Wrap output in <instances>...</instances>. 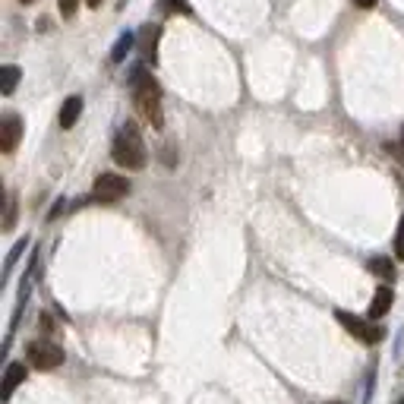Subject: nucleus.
<instances>
[{
	"label": "nucleus",
	"mask_w": 404,
	"mask_h": 404,
	"mask_svg": "<svg viewBox=\"0 0 404 404\" xmlns=\"http://www.w3.org/2000/svg\"><path fill=\"white\" fill-rule=\"evenodd\" d=\"M26 382V363H10L3 376V398H13V392Z\"/></svg>",
	"instance_id": "9"
},
{
	"label": "nucleus",
	"mask_w": 404,
	"mask_h": 404,
	"mask_svg": "<svg viewBox=\"0 0 404 404\" xmlns=\"http://www.w3.org/2000/svg\"><path fill=\"white\" fill-rule=\"evenodd\" d=\"M79 114H83V98L79 95H70L67 101H63V108H60V130H73L76 127V120H79Z\"/></svg>",
	"instance_id": "7"
},
{
	"label": "nucleus",
	"mask_w": 404,
	"mask_h": 404,
	"mask_svg": "<svg viewBox=\"0 0 404 404\" xmlns=\"http://www.w3.org/2000/svg\"><path fill=\"white\" fill-rule=\"evenodd\" d=\"M13 221H16V202H13V196H10V202H7V218H3V228H13Z\"/></svg>",
	"instance_id": "18"
},
{
	"label": "nucleus",
	"mask_w": 404,
	"mask_h": 404,
	"mask_svg": "<svg viewBox=\"0 0 404 404\" xmlns=\"http://www.w3.org/2000/svg\"><path fill=\"white\" fill-rule=\"evenodd\" d=\"M392 300H395L392 287H389V285H382L379 291L373 294V303H370V319H382V316H389Z\"/></svg>",
	"instance_id": "8"
},
{
	"label": "nucleus",
	"mask_w": 404,
	"mask_h": 404,
	"mask_svg": "<svg viewBox=\"0 0 404 404\" xmlns=\"http://www.w3.org/2000/svg\"><path fill=\"white\" fill-rule=\"evenodd\" d=\"M111 155H114V161H117L120 168H127V171H143L145 168L149 152H145V143H143V136H139V130H136V123H127V127L117 133Z\"/></svg>",
	"instance_id": "2"
},
{
	"label": "nucleus",
	"mask_w": 404,
	"mask_h": 404,
	"mask_svg": "<svg viewBox=\"0 0 404 404\" xmlns=\"http://www.w3.org/2000/svg\"><path fill=\"white\" fill-rule=\"evenodd\" d=\"M367 269L373 272V275L385 278V281H392V278H395V265H392V259H385V256H376V259H370Z\"/></svg>",
	"instance_id": "13"
},
{
	"label": "nucleus",
	"mask_w": 404,
	"mask_h": 404,
	"mask_svg": "<svg viewBox=\"0 0 404 404\" xmlns=\"http://www.w3.org/2000/svg\"><path fill=\"white\" fill-rule=\"evenodd\" d=\"M395 256L404 259V215H401V221H398V234H395Z\"/></svg>",
	"instance_id": "17"
},
{
	"label": "nucleus",
	"mask_w": 404,
	"mask_h": 404,
	"mask_svg": "<svg viewBox=\"0 0 404 404\" xmlns=\"http://www.w3.org/2000/svg\"><path fill=\"white\" fill-rule=\"evenodd\" d=\"M19 67H13V63H7V67L0 70V92H3V95H13L16 92V83H19Z\"/></svg>",
	"instance_id": "12"
},
{
	"label": "nucleus",
	"mask_w": 404,
	"mask_h": 404,
	"mask_svg": "<svg viewBox=\"0 0 404 404\" xmlns=\"http://www.w3.org/2000/svg\"><path fill=\"white\" fill-rule=\"evenodd\" d=\"M376 3H379V0H354V7L357 10H373Z\"/></svg>",
	"instance_id": "19"
},
{
	"label": "nucleus",
	"mask_w": 404,
	"mask_h": 404,
	"mask_svg": "<svg viewBox=\"0 0 404 404\" xmlns=\"http://www.w3.org/2000/svg\"><path fill=\"white\" fill-rule=\"evenodd\" d=\"M332 404H345V401H332Z\"/></svg>",
	"instance_id": "22"
},
{
	"label": "nucleus",
	"mask_w": 404,
	"mask_h": 404,
	"mask_svg": "<svg viewBox=\"0 0 404 404\" xmlns=\"http://www.w3.org/2000/svg\"><path fill=\"white\" fill-rule=\"evenodd\" d=\"M395 404H404V398H398V401H395Z\"/></svg>",
	"instance_id": "21"
},
{
	"label": "nucleus",
	"mask_w": 404,
	"mask_h": 404,
	"mask_svg": "<svg viewBox=\"0 0 404 404\" xmlns=\"http://www.w3.org/2000/svg\"><path fill=\"white\" fill-rule=\"evenodd\" d=\"M335 319L345 325V332L347 335H354V338H360L363 345H376V341H382V335H385V329H376V325H367V322L360 319V316H351V313H345V310H338L335 313Z\"/></svg>",
	"instance_id": "5"
},
{
	"label": "nucleus",
	"mask_w": 404,
	"mask_h": 404,
	"mask_svg": "<svg viewBox=\"0 0 404 404\" xmlns=\"http://www.w3.org/2000/svg\"><path fill=\"white\" fill-rule=\"evenodd\" d=\"M85 3H89V7H101V0H85Z\"/></svg>",
	"instance_id": "20"
},
{
	"label": "nucleus",
	"mask_w": 404,
	"mask_h": 404,
	"mask_svg": "<svg viewBox=\"0 0 404 404\" xmlns=\"http://www.w3.org/2000/svg\"><path fill=\"white\" fill-rule=\"evenodd\" d=\"M158 38H161V29H158V26H145V29H143V38H139V48H143L145 60H155Z\"/></svg>",
	"instance_id": "11"
},
{
	"label": "nucleus",
	"mask_w": 404,
	"mask_h": 404,
	"mask_svg": "<svg viewBox=\"0 0 404 404\" xmlns=\"http://www.w3.org/2000/svg\"><path fill=\"white\" fill-rule=\"evenodd\" d=\"M26 243H29V240H19V243H16V247L10 250V256H7V275H10V269H13V265H16V259H19V256H23Z\"/></svg>",
	"instance_id": "16"
},
{
	"label": "nucleus",
	"mask_w": 404,
	"mask_h": 404,
	"mask_svg": "<svg viewBox=\"0 0 404 404\" xmlns=\"http://www.w3.org/2000/svg\"><path fill=\"white\" fill-rule=\"evenodd\" d=\"M133 45H136V35L133 32H123V35L114 41V48H111V63H123L127 54L133 51Z\"/></svg>",
	"instance_id": "10"
},
{
	"label": "nucleus",
	"mask_w": 404,
	"mask_h": 404,
	"mask_svg": "<svg viewBox=\"0 0 404 404\" xmlns=\"http://www.w3.org/2000/svg\"><path fill=\"white\" fill-rule=\"evenodd\" d=\"M19 139H23V120L16 117V114H7V117L0 120V152L13 155Z\"/></svg>",
	"instance_id": "6"
},
{
	"label": "nucleus",
	"mask_w": 404,
	"mask_h": 404,
	"mask_svg": "<svg viewBox=\"0 0 404 404\" xmlns=\"http://www.w3.org/2000/svg\"><path fill=\"white\" fill-rule=\"evenodd\" d=\"M127 193H130V180L120 177V174H101V177H95V187H92V199L101 202V205H114Z\"/></svg>",
	"instance_id": "3"
},
{
	"label": "nucleus",
	"mask_w": 404,
	"mask_h": 404,
	"mask_svg": "<svg viewBox=\"0 0 404 404\" xmlns=\"http://www.w3.org/2000/svg\"><path fill=\"white\" fill-rule=\"evenodd\" d=\"M57 7H60V16H63V19H73L76 10H79V0H57Z\"/></svg>",
	"instance_id": "15"
},
{
	"label": "nucleus",
	"mask_w": 404,
	"mask_h": 404,
	"mask_svg": "<svg viewBox=\"0 0 404 404\" xmlns=\"http://www.w3.org/2000/svg\"><path fill=\"white\" fill-rule=\"evenodd\" d=\"M401 143H404V133H401Z\"/></svg>",
	"instance_id": "23"
},
{
	"label": "nucleus",
	"mask_w": 404,
	"mask_h": 404,
	"mask_svg": "<svg viewBox=\"0 0 404 404\" xmlns=\"http://www.w3.org/2000/svg\"><path fill=\"white\" fill-rule=\"evenodd\" d=\"M29 363L35 370H57L60 363H63V347L54 345V341H32Z\"/></svg>",
	"instance_id": "4"
},
{
	"label": "nucleus",
	"mask_w": 404,
	"mask_h": 404,
	"mask_svg": "<svg viewBox=\"0 0 404 404\" xmlns=\"http://www.w3.org/2000/svg\"><path fill=\"white\" fill-rule=\"evenodd\" d=\"M158 7L165 10V13H180V16H190V13H193L190 0H158Z\"/></svg>",
	"instance_id": "14"
},
{
	"label": "nucleus",
	"mask_w": 404,
	"mask_h": 404,
	"mask_svg": "<svg viewBox=\"0 0 404 404\" xmlns=\"http://www.w3.org/2000/svg\"><path fill=\"white\" fill-rule=\"evenodd\" d=\"M130 89H133V101L139 108L145 120H149L155 130L165 127V114H161V85L155 83V76L145 73L143 67H136L130 76Z\"/></svg>",
	"instance_id": "1"
}]
</instances>
